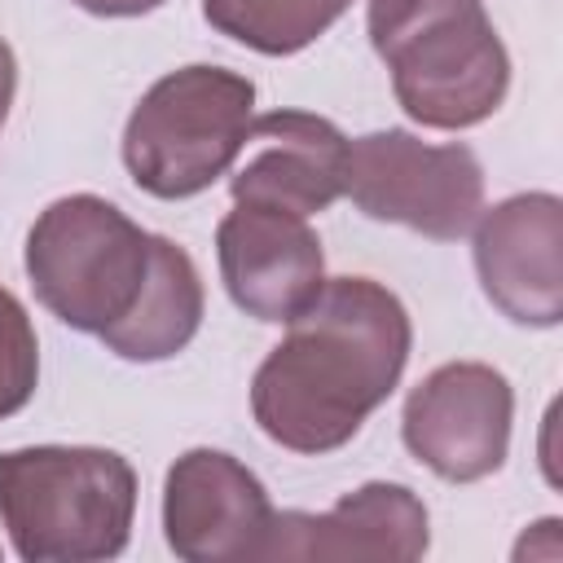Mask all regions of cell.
Wrapping results in <instances>:
<instances>
[{"instance_id":"obj_9","label":"cell","mask_w":563,"mask_h":563,"mask_svg":"<svg viewBox=\"0 0 563 563\" xmlns=\"http://www.w3.org/2000/svg\"><path fill=\"white\" fill-rule=\"evenodd\" d=\"M273 501L260 475L224 449H189L163 479V537L185 563L260 559Z\"/></svg>"},{"instance_id":"obj_5","label":"cell","mask_w":563,"mask_h":563,"mask_svg":"<svg viewBox=\"0 0 563 563\" xmlns=\"http://www.w3.org/2000/svg\"><path fill=\"white\" fill-rule=\"evenodd\" d=\"M22 264L62 325L101 334L132 312L145 286L150 233L97 194H66L35 216Z\"/></svg>"},{"instance_id":"obj_6","label":"cell","mask_w":563,"mask_h":563,"mask_svg":"<svg viewBox=\"0 0 563 563\" xmlns=\"http://www.w3.org/2000/svg\"><path fill=\"white\" fill-rule=\"evenodd\" d=\"M343 194L369 220L453 242L484 211V167L462 141L431 145L405 128H378L347 141Z\"/></svg>"},{"instance_id":"obj_15","label":"cell","mask_w":563,"mask_h":563,"mask_svg":"<svg viewBox=\"0 0 563 563\" xmlns=\"http://www.w3.org/2000/svg\"><path fill=\"white\" fill-rule=\"evenodd\" d=\"M40 383V339L26 303L0 286V418H13L31 405Z\"/></svg>"},{"instance_id":"obj_2","label":"cell","mask_w":563,"mask_h":563,"mask_svg":"<svg viewBox=\"0 0 563 563\" xmlns=\"http://www.w3.org/2000/svg\"><path fill=\"white\" fill-rule=\"evenodd\" d=\"M365 31L413 123L462 132L506 101L510 53L484 0H369Z\"/></svg>"},{"instance_id":"obj_1","label":"cell","mask_w":563,"mask_h":563,"mask_svg":"<svg viewBox=\"0 0 563 563\" xmlns=\"http://www.w3.org/2000/svg\"><path fill=\"white\" fill-rule=\"evenodd\" d=\"M413 325L396 290L374 277H325L317 299L286 321L282 343L251 378L260 431L290 453H334L396 391Z\"/></svg>"},{"instance_id":"obj_4","label":"cell","mask_w":563,"mask_h":563,"mask_svg":"<svg viewBox=\"0 0 563 563\" xmlns=\"http://www.w3.org/2000/svg\"><path fill=\"white\" fill-rule=\"evenodd\" d=\"M255 84L229 66H180L154 79L128 114L123 167L150 198L211 189L246 150Z\"/></svg>"},{"instance_id":"obj_16","label":"cell","mask_w":563,"mask_h":563,"mask_svg":"<svg viewBox=\"0 0 563 563\" xmlns=\"http://www.w3.org/2000/svg\"><path fill=\"white\" fill-rule=\"evenodd\" d=\"M70 4H79L84 13H97V18H141L167 0H70Z\"/></svg>"},{"instance_id":"obj_11","label":"cell","mask_w":563,"mask_h":563,"mask_svg":"<svg viewBox=\"0 0 563 563\" xmlns=\"http://www.w3.org/2000/svg\"><path fill=\"white\" fill-rule=\"evenodd\" d=\"M251 154L233 167V202H260L295 216H321L343 198L347 136L308 110H268L251 119Z\"/></svg>"},{"instance_id":"obj_14","label":"cell","mask_w":563,"mask_h":563,"mask_svg":"<svg viewBox=\"0 0 563 563\" xmlns=\"http://www.w3.org/2000/svg\"><path fill=\"white\" fill-rule=\"evenodd\" d=\"M347 9L352 0H202V18L220 35L264 57H290L308 48Z\"/></svg>"},{"instance_id":"obj_12","label":"cell","mask_w":563,"mask_h":563,"mask_svg":"<svg viewBox=\"0 0 563 563\" xmlns=\"http://www.w3.org/2000/svg\"><path fill=\"white\" fill-rule=\"evenodd\" d=\"M431 545V519L413 488L369 479L343 493L330 510H273V528L260 559H422Z\"/></svg>"},{"instance_id":"obj_13","label":"cell","mask_w":563,"mask_h":563,"mask_svg":"<svg viewBox=\"0 0 563 563\" xmlns=\"http://www.w3.org/2000/svg\"><path fill=\"white\" fill-rule=\"evenodd\" d=\"M202 277L198 264L185 246H176L172 238L150 233V273L145 286L132 303V312L123 321H114L110 330H101L97 339L106 343V352L123 356V361H167L180 347H189V339L202 325Z\"/></svg>"},{"instance_id":"obj_7","label":"cell","mask_w":563,"mask_h":563,"mask_svg":"<svg viewBox=\"0 0 563 563\" xmlns=\"http://www.w3.org/2000/svg\"><path fill=\"white\" fill-rule=\"evenodd\" d=\"M510 378L484 361H449L405 396L400 440L440 479L475 484L501 471L510 453Z\"/></svg>"},{"instance_id":"obj_10","label":"cell","mask_w":563,"mask_h":563,"mask_svg":"<svg viewBox=\"0 0 563 563\" xmlns=\"http://www.w3.org/2000/svg\"><path fill=\"white\" fill-rule=\"evenodd\" d=\"M216 260L229 299L268 325L299 317L325 286V255L308 216L260 202H233L216 229Z\"/></svg>"},{"instance_id":"obj_17","label":"cell","mask_w":563,"mask_h":563,"mask_svg":"<svg viewBox=\"0 0 563 563\" xmlns=\"http://www.w3.org/2000/svg\"><path fill=\"white\" fill-rule=\"evenodd\" d=\"M13 92H18V57H13L9 40L0 35V128H4V119H9Z\"/></svg>"},{"instance_id":"obj_3","label":"cell","mask_w":563,"mask_h":563,"mask_svg":"<svg viewBox=\"0 0 563 563\" xmlns=\"http://www.w3.org/2000/svg\"><path fill=\"white\" fill-rule=\"evenodd\" d=\"M136 471L97 444H26L0 453V523L26 563H101L128 550Z\"/></svg>"},{"instance_id":"obj_8","label":"cell","mask_w":563,"mask_h":563,"mask_svg":"<svg viewBox=\"0 0 563 563\" xmlns=\"http://www.w3.org/2000/svg\"><path fill=\"white\" fill-rule=\"evenodd\" d=\"M475 273L488 303L515 325L554 330L563 321V202L528 189L475 216Z\"/></svg>"}]
</instances>
